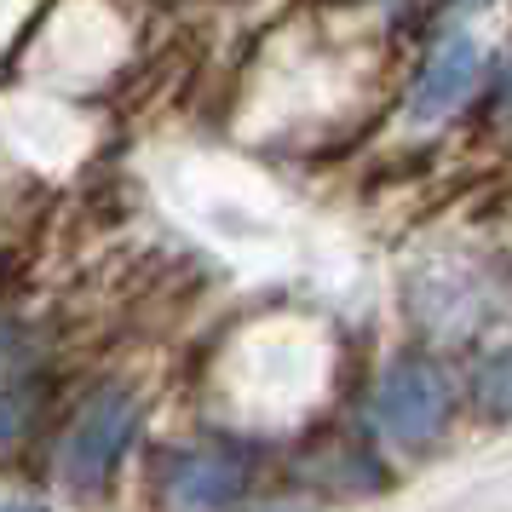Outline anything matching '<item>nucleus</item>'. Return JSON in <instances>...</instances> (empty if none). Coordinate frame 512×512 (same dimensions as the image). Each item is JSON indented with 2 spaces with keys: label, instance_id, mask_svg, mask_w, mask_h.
<instances>
[{
  "label": "nucleus",
  "instance_id": "obj_1",
  "mask_svg": "<svg viewBox=\"0 0 512 512\" xmlns=\"http://www.w3.org/2000/svg\"><path fill=\"white\" fill-rule=\"evenodd\" d=\"M374 415L397 443H432L449 420V386L432 363H392L374 397Z\"/></svg>",
  "mask_w": 512,
  "mask_h": 512
},
{
  "label": "nucleus",
  "instance_id": "obj_2",
  "mask_svg": "<svg viewBox=\"0 0 512 512\" xmlns=\"http://www.w3.org/2000/svg\"><path fill=\"white\" fill-rule=\"evenodd\" d=\"M133 420H139V409H133V397H98L87 415L75 420L70 443H64V478L70 484H98L110 466H116L121 443L133 438Z\"/></svg>",
  "mask_w": 512,
  "mask_h": 512
},
{
  "label": "nucleus",
  "instance_id": "obj_3",
  "mask_svg": "<svg viewBox=\"0 0 512 512\" xmlns=\"http://www.w3.org/2000/svg\"><path fill=\"white\" fill-rule=\"evenodd\" d=\"M472 75H478V47H472L466 35H449V41L426 58V70H420L415 98H409V121H420V127L443 121L466 98Z\"/></svg>",
  "mask_w": 512,
  "mask_h": 512
},
{
  "label": "nucleus",
  "instance_id": "obj_4",
  "mask_svg": "<svg viewBox=\"0 0 512 512\" xmlns=\"http://www.w3.org/2000/svg\"><path fill=\"white\" fill-rule=\"evenodd\" d=\"M236 489H242V466L231 461H190L179 466V478H173V501H185V507H219V501H236Z\"/></svg>",
  "mask_w": 512,
  "mask_h": 512
},
{
  "label": "nucleus",
  "instance_id": "obj_5",
  "mask_svg": "<svg viewBox=\"0 0 512 512\" xmlns=\"http://www.w3.org/2000/svg\"><path fill=\"white\" fill-rule=\"evenodd\" d=\"M478 409L495 420H507L512 415V351H495V357H484L478 363Z\"/></svg>",
  "mask_w": 512,
  "mask_h": 512
},
{
  "label": "nucleus",
  "instance_id": "obj_6",
  "mask_svg": "<svg viewBox=\"0 0 512 512\" xmlns=\"http://www.w3.org/2000/svg\"><path fill=\"white\" fill-rule=\"evenodd\" d=\"M18 415H24V403L6 392V380H0V438H6V432H18Z\"/></svg>",
  "mask_w": 512,
  "mask_h": 512
},
{
  "label": "nucleus",
  "instance_id": "obj_7",
  "mask_svg": "<svg viewBox=\"0 0 512 512\" xmlns=\"http://www.w3.org/2000/svg\"><path fill=\"white\" fill-rule=\"evenodd\" d=\"M507 110H512V75H507Z\"/></svg>",
  "mask_w": 512,
  "mask_h": 512
}]
</instances>
